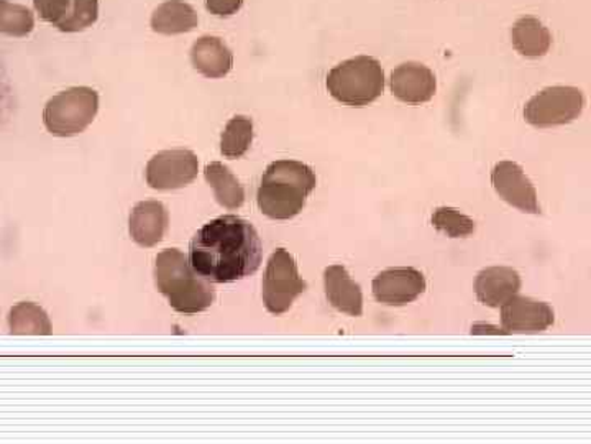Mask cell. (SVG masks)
<instances>
[{
    "mask_svg": "<svg viewBox=\"0 0 591 444\" xmlns=\"http://www.w3.org/2000/svg\"><path fill=\"white\" fill-rule=\"evenodd\" d=\"M262 256V239L255 227L237 216H222L197 230L188 259L210 283H230L253 275Z\"/></svg>",
    "mask_w": 591,
    "mask_h": 444,
    "instance_id": "1",
    "label": "cell"
},
{
    "mask_svg": "<svg viewBox=\"0 0 591 444\" xmlns=\"http://www.w3.org/2000/svg\"><path fill=\"white\" fill-rule=\"evenodd\" d=\"M316 185V173L306 163L276 160L266 169L256 193L260 212L276 221L293 219L303 212Z\"/></svg>",
    "mask_w": 591,
    "mask_h": 444,
    "instance_id": "2",
    "label": "cell"
},
{
    "mask_svg": "<svg viewBox=\"0 0 591 444\" xmlns=\"http://www.w3.org/2000/svg\"><path fill=\"white\" fill-rule=\"evenodd\" d=\"M155 283L158 292L168 299L172 308L183 315L204 312L210 308L216 299L212 283L200 277L188 257L178 249H166L158 253Z\"/></svg>",
    "mask_w": 591,
    "mask_h": 444,
    "instance_id": "3",
    "label": "cell"
},
{
    "mask_svg": "<svg viewBox=\"0 0 591 444\" xmlns=\"http://www.w3.org/2000/svg\"><path fill=\"white\" fill-rule=\"evenodd\" d=\"M326 85L336 101L352 108H365L385 91V72L379 59L355 56L330 69Z\"/></svg>",
    "mask_w": 591,
    "mask_h": 444,
    "instance_id": "4",
    "label": "cell"
},
{
    "mask_svg": "<svg viewBox=\"0 0 591 444\" xmlns=\"http://www.w3.org/2000/svg\"><path fill=\"white\" fill-rule=\"evenodd\" d=\"M99 111V95L92 88L79 86L53 96L43 111V122L56 137H73L85 132Z\"/></svg>",
    "mask_w": 591,
    "mask_h": 444,
    "instance_id": "5",
    "label": "cell"
},
{
    "mask_svg": "<svg viewBox=\"0 0 591 444\" xmlns=\"http://www.w3.org/2000/svg\"><path fill=\"white\" fill-rule=\"evenodd\" d=\"M307 285L300 279L295 257L285 249H278L266 263L263 277V303L272 315H283L293 302L306 292Z\"/></svg>",
    "mask_w": 591,
    "mask_h": 444,
    "instance_id": "6",
    "label": "cell"
},
{
    "mask_svg": "<svg viewBox=\"0 0 591 444\" xmlns=\"http://www.w3.org/2000/svg\"><path fill=\"white\" fill-rule=\"evenodd\" d=\"M583 109H585V96L579 88L552 86L527 102L524 119L530 126L546 129L573 122L582 116Z\"/></svg>",
    "mask_w": 591,
    "mask_h": 444,
    "instance_id": "7",
    "label": "cell"
},
{
    "mask_svg": "<svg viewBox=\"0 0 591 444\" xmlns=\"http://www.w3.org/2000/svg\"><path fill=\"white\" fill-rule=\"evenodd\" d=\"M197 172L199 160L191 150H163L150 160L145 176L150 188L169 192L191 185Z\"/></svg>",
    "mask_w": 591,
    "mask_h": 444,
    "instance_id": "8",
    "label": "cell"
},
{
    "mask_svg": "<svg viewBox=\"0 0 591 444\" xmlns=\"http://www.w3.org/2000/svg\"><path fill=\"white\" fill-rule=\"evenodd\" d=\"M372 286L376 302L386 306H404L416 302L426 292V277L413 267H397L379 273Z\"/></svg>",
    "mask_w": 591,
    "mask_h": 444,
    "instance_id": "9",
    "label": "cell"
},
{
    "mask_svg": "<svg viewBox=\"0 0 591 444\" xmlns=\"http://www.w3.org/2000/svg\"><path fill=\"white\" fill-rule=\"evenodd\" d=\"M492 183L494 192L507 205L527 215H539L540 206L536 188L517 163H496L492 172Z\"/></svg>",
    "mask_w": 591,
    "mask_h": 444,
    "instance_id": "10",
    "label": "cell"
},
{
    "mask_svg": "<svg viewBox=\"0 0 591 444\" xmlns=\"http://www.w3.org/2000/svg\"><path fill=\"white\" fill-rule=\"evenodd\" d=\"M554 310L547 303L526 296H511L501 305V325L504 334H533L546 332L554 325Z\"/></svg>",
    "mask_w": 591,
    "mask_h": 444,
    "instance_id": "11",
    "label": "cell"
},
{
    "mask_svg": "<svg viewBox=\"0 0 591 444\" xmlns=\"http://www.w3.org/2000/svg\"><path fill=\"white\" fill-rule=\"evenodd\" d=\"M436 75L423 63H403L392 73V93L397 101L424 105L436 96Z\"/></svg>",
    "mask_w": 591,
    "mask_h": 444,
    "instance_id": "12",
    "label": "cell"
},
{
    "mask_svg": "<svg viewBox=\"0 0 591 444\" xmlns=\"http://www.w3.org/2000/svg\"><path fill=\"white\" fill-rule=\"evenodd\" d=\"M521 290V277L510 267H490L477 275L475 293L480 303L500 308Z\"/></svg>",
    "mask_w": 591,
    "mask_h": 444,
    "instance_id": "13",
    "label": "cell"
},
{
    "mask_svg": "<svg viewBox=\"0 0 591 444\" xmlns=\"http://www.w3.org/2000/svg\"><path fill=\"white\" fill-rule=\"evenodd\" d=\"M169 216L160 202H143L133 208L129 229L132 239L140 247H153L162 242L168 229Z\"/></svg>",
    "mask_w": 591,
    "mask_h": 444,
    "instance_id": "14",
    "label": "cell"
},
{
    "mask_svg": "<svg viewBox=\"0 0 591 444\" xmlns=\"http://www.w3.org/2000/svg\"><path fill=\"white\" fill-rule=\"evenodd\" d=\"M324 286L330 305L350 316H362L363 295L359 283L350 279L346 267L330 266L324 272Z\"/></svg>",
    "mask_w": 591,
    "mask_h": 444,
    "instance_id": "15",
    "label": "cell"
},
{
    "mask_svg": "<svg viewBox=\"0 0 591 444\" xmlns=\"http://www.w3.org/2000/svg\"><path fill=\"white\" fill-rule=\"evenodd\" d=\"M193 66L210 79L223 78L233 68V55L219 36H200L191 48Z\"/></svg>",
    "mask_w": 591,
    "mask_h": 444,
    "instance_id": "16",
    "label": "cell"
},
{
    "mask_svg": "<svg viewBox=\"0 0 591 444\" xmlns=\"http://www.w3.org/2000/svg\"><path fill=\"white\" fill-rule=\"evenodd\" d=\"M513 46L526 58H540L549 53L552 46V33L536 17H523L511 30Z\"/></svg>",
    "mask_w": 591,
    "mask_h": 444,
    "instance_id": "17",
    "label": "cell"
},
{
    "mask_svg": "<svg viewBox=\"0 0 591 444\" xmlns=\"http://www.w3.org/2000/svg\"><path fill=\"white\" fill-rule=\"evenodd\" d=\"M199 23L196 10L183 0H168L156 7L152 15L153 32L160 35H182L193 32Z\"/></svg>",
    "mask_w": 591,
    "mask_h": 444,
    "instance_id": "18",
    "label": "cell"
},
{
    "mask_svg": "<svg viewBox=\"0 0 591 444\" xmlns=\"http://www.w3.org/2000/svg\"><path fill=\"white\" fill-rule=\"evenodd\" d=\"M204 176H206V182L209 183L210 188L214 189L217 203L222 208L230 209V212L242 208L243 203H245V189L240 185L237 176L230 172L229 166L220 162H212L204 170Z\"/></svg>",
    "mask_w": 591,
    "mask_h": 444,
    "instance_id": "19",
    "label": "cell"
},
{
    "mask_svg": "<svg viewBox=\"0 0 591 444\" xmlns=\"http://www.w3.org/2000/svg\"><path fill=\"white\" fill-rule=\"evenodd\" d=\"M9 326L12 334H35V336L52 334L48 315L35 303L23 302L13 306L10 310Z\"/></svg>",
    "mask_w": 591,
    "mask_h": 444,
    "instance_id": "20",
    "label": "cell"
},
{
    "mask_svg": "<svg viewBox=\"0 0 591 444\" xmlns=\"http://www.w3.org/2000/svg\"><path fill=\"white\" fill-rule=\"evenodd\" d=\"M253 142V122L245 116H237L227 122L220 137V153L226 159H240L249 152Z\"/></svg>",
    "mask_w": 591,
    "mask_h": 444,
    "instance_id": "21",
    "label": "cell"
},
{
    "mask_svg": "<svg viewBox=\"0 0 591 444\" xmlns=\"http://www.w3.org/2000/svg\"><path fill=\"white\" fill-rule=\"evenodd\" d=\"M35 29L32 10L19 3L0 0V33L10 36H26Z\"/></svg>",
    "mask_w": 591,
    "mask_h": 444,
    "instance_id": "22",
    "label": "cell"
},
{
    "mask_svg": "<svg viewBox=\"0 0 591 444\" xmlns=\"http://www.w3.org/2000/svg\"><path fill=\"white\" fill-rule=\"evenodd\" d=\"M99 0H72L68 15L56 29L59 32L76 33L89 29L98 22Z\"/></svg>",
    "mask_w": 591,
    "mask_h": 444,
    "instance_id": "23",
    "label": "cell"
},
{
    "mask_svg": "<svg viewBox=\"0 0 591 444\" xmlns=\"http://www.w3.org/2000/svg\"><path fill=\"white\" fill-rule=\"evenodd\" d=\"M433 226L452 239L475 232V221L453 208L436 209L433 215Z\"/></svg>",
    "mask_w": 591,
    "mask_h": 444,
    "instance_id": "24",
    "label": "cell"
},
{
    "mask_svg": "<svg viewBox=\"0 0 591 444\" xmlns=\"http://www.w3.org/2000/svg\"><path fill=\"white\" fill-rule=\"evenodd\" d=\"M33 6L45 22L58 26L68 15L72 0H33Z\"/></svg>",
    "mask_w": 591,
    "mask_h": 444,
    "instance_id": "25",
    "label": "cell"
},
{
    "mask_svg": "<svg viewBox=\"0 0 591 444\" xmlns=\"http://www.w3.org/2000/svg\"><path fill=\"white\" fill-rule=\"evenodd\" d=\"M243 0H206V9L216 17H230L242 9Z\"/></svg>",
    "mask_w": 591,
    "mask_h": 444,
    "instance_id": "26",
    "label": "cell"
}]
</instances>
